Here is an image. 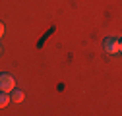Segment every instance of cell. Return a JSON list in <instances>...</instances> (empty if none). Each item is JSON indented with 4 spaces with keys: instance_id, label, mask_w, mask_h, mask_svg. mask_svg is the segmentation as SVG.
<instances>
[{
    "instance_id": "obj_2",
    "label": "cell",
    "mask_w": 122,
    "mask_h": 116,
    "mask_svg": "<svg viewBox=\"0 0 122 116\" xmlns=\"http://www.w3.org/2000/svg\"><path fill=\"white\" fill-rule=\"evenodd\" d=\"M14 87H16V79H14L10 74H0V91L12 93Z\"/></svg>"
},
{
    "instance_id": "obj_6",
    "label": "cell",
    "mask_w": 122,
    "mask_h": 116,
    "mask_svg": "<svg viewBox=\"0 0 122 116\" xmlns=\"http://www.w3.org/2000/svg\"><path fill=\"white\" fill-rule=\"evenodd\" d=\"M0 52H2V48H0Z\"/></svg>"
},
{
    "instance_id": "obj_3",
    "label": "cell",
    "mask_w": 122,
    "mask_h": 116,
    "mask_svg": "<svg viewBox=\"0 0 122 116\" xmlns=\"http://www.w3.org/2000/svg\"><path fill=\"white\" fill-rule=\"evenodd\" d=\"M23 97H25V95H23V91L14 87V89H12V97H10V101H14V103H21Z\"/></svg>"
},
{
    "instance_id": "obj_4",
    "label": "cell",
    "mask_w": 122,
    "mask_h": 116,
    "mask_svg": "<svg viewBox=\"0 0 122 116\" xmlns=\"http://www.w3.org/2000/svg\"><path fill=\"white\" fill-rule=\"evenodd\" d=\"M8 103H10V95L6 91H0V108L8 106Z\"/></svg>"
},
{
    "instance_id": "obj_1",
    "label": "cell",
    "mask_w": 122,
    "mask_h": 116,
    "mask_svg": "<svg viewBox=\"0 0 122 116\" xmlns=\"http://www.w3.org/2000/svg\"><path fill=\"white\" fill-rule=\"evenodd\" d=\"M103 48H105V52H109V54H118L122 50V43H120L118 37H107L103 41Z\"/></svg>"
},
{
    "instance_id": "obj_5",
    "label": "cell",
    "mask_w": 122,
    "mask_h": 116,
    "mask_svg": "<svg viewBox=\"0 0 122 116\" xmlns=\"http://www.w3.org/2000/svg\"><path fill=\"white\" fill-rule=\"evenodd\" d=\"M6 33V27H4V23L2 21H0V39H2V35Z\"/></svg>"
}]
</instances>
